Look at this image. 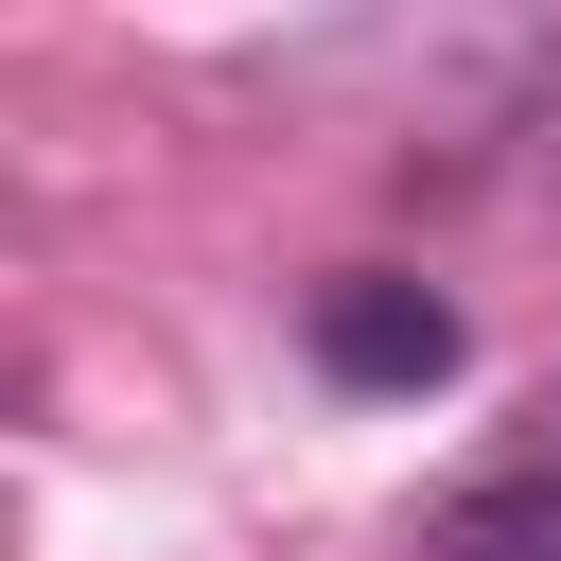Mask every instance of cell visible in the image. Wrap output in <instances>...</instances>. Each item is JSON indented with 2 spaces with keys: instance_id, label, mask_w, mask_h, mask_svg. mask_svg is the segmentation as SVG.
<instances>
[{
  "instance_id": "cell-1",
  "label": "cell",
  "mask_w": 561,
  "mask_h": 561,
  "mask_svg": "<svg viewBox=\"0 0 561 561\" xmlns=\"http://www.w3.org/2000/svg\"><path fill=\"white\" fill-rule=\"evenodd\" d=\"M298 333H316V368H333L351 403H421V386L456 368V298H438V280H386V263H368V280H316Z\"/></svg>"
},
{
  "instance_id": "cell-2",
  "label": "cell",
  "mask_w": 561,
  "mask_h": 561,
  "mask_svg": "<svg viewBox=\"0 0 561 561\" xmlns=\"http://www.w3.org/2000/svg\"><path fill=\"white\" fill-rule=\"evenodd\" d=\"M403 561H561V456H508V473L438 491Z\"/></svg>"
}]
</instances>
